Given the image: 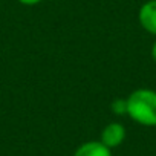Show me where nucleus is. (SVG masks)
<instances>
[{"label": "nucleus", "instance_id": "f257e3e1", "mask_svg": "<svg viewBox=\"0 0 156 156\" xmlns=\"http://www.w3.org/2000/svg\"><path fill=\"white\" fill-rule=\"evenodd\" d=\"M127 115L141 126H156V92L138 89L127 98Z\"/></svg>", "mask_w": 156, "mask_h": 156}, {"label": "nucleus", "instance_id": "f03ea898", "mask_svg": "<svg viewBox=\"0 0 156 156\" xmlns=\"http://www.w3.org/2000/svg\"><path fill=\"white\" fill-rule=\"evenodd\" d=\"M124 139H126V129L119 122H110L101 132V142L110 150L121 145Z\"/></svg>", "mask_w": 156, "mask_h": 156}, {"label": "nucleus", "instance_id": "7ed1b4c3", "mask_svg": "<svg viewBox=\"0 0 156 156\" xmlns=\"http://www.w3.org/2000/svg\"><path fill=\"white\" fill-rule=\"evenodd\" d=\"M139 23L145 31L156 35V0H148L141 6Z\"/></svg>", "mask_w": 156, "mask_h": 156}, {"label": "nucleus", "instance_id": "20e7f679", "mask_svg": "<svg viewBox=\"0 0 156 156\" xmlns=\"http://www.w3.org/2000/svg\"><path fill=\"white\" fill-rule=\"evenodd\" d=\"M73 156H112V151L101 141H89L78 147Z\"/></svg>", "mask_w": 156, "mask_h": 156}, {"label": "nucleus", "instance_id": "39448f33", "mask_svg": "<svg viewBox=\"0 0 156 156\" xmlns=\"http://www.w3.org/2000/svg\"><path fill=\"white\" fill-rule=\"evenodd\" d=\"M112 110H113V113H116V115H124V113H127V100H115L113 103H112Z\"/></svg>", "mask_w": 156, "mask_h": 156}, {"label": "nucleus", "instance_id": "423d86ee", "mask_svg": "<svg viewBox=\"0 0 156 156\" xmlns=\"http://www.w3.org/2000/svg\"><path fill=\"white\" fill-rule=\"evenodd\" d=\"M20 3H23V5H28V6H32V5H37V3H40L41 0H19Z\"/></svg>", "mask_w": 156, "mask_h": 156}, {"label": "nucleus", "instance_id": "0eeeda50", "mask_svg": "<svg viewBox=\"0 0 156 156\" xmlns=\"http://www.w3.org/2000/svg\"><path fill=\"white\" fill-rule=\"evenodd\" d=\"M151 57H153V60L156 61V41H154V44H153V48H151Z\"/></svg>", "mask_w": 156, "mask_h": 156}]
</instances>
